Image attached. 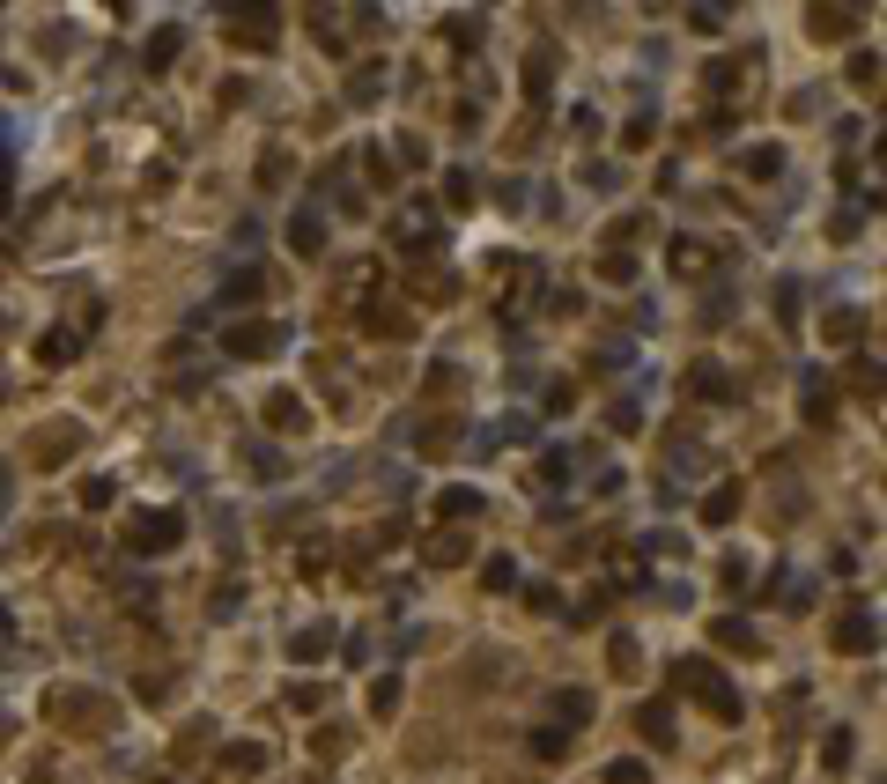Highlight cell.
Instances as JSON below:
<instances>
[{"label": "cell", "instance_id": "obj_1", "mask_svg": "<svg viewBox=\"0 0 887 784\" xmlns=\"http://www.w3.org/2000/svg\"><path fill=\"white\" fill-rule=\"evenodd\" d=\"M673 681H681L688 696H695V703H703V711H710V718H725V725L740 718V696H732V688H725V674H717L710 659H681V666H673Z\"/></svg>", "mask_w": 887, "mask_h": 784}, {"label": "cell", "instance_id": "obj_2", "mask_svg": "<svg viewBox=\"0 0 887 784\" xmlns=\"http://www.w3.org/2000/svg\"><path fill=\"white\" fill-rule=\"evenodd\" d=\"M289 348V326H274V319H237L230 333H222V356L230 363H267Z\"/></svg>", "mask_w": 887, "mask_h": 784}, {"label": "cell", "instance_id": "obj_3", "mask_svg": "<svg viewBox=\"0 0 887 784\" xmlns=\"http://www.w3.org/2000/svg\"><path fill=\"white\" fill-rule=\"evenodd\" d=\"M185 540V511H141L134 526H126V548L134 555H171Z\"/></svg>", "mask_w": 887, "mask_h": 784}, {"label": "cell", "instance_id": "obj_4", "mask_svg": "<svg viewBox=\"0 0 887 784\" xmlns=\"http://www.w3.org/2000/svg\"><path fill=\"white\" fill-rule=\"evenodd\" d=\"M222 30H230L244 52H267L274 30H281V15H274V8H222Z\"/></svg>", "mask_w": 887, "mask_h": 784}, {"label": "cell", "instance_id": "obj_5", "mask_svg": "<svg viewBox=\"0 0 887 784\" xmlns=\"http://www.w3.org/2000/svg\"><path fill=\"white\" fill-rule=\"evenodd\" d=\"M267 282H274L267 267H230V274H222V289H215V304H222V311H244V304H259V296H267Z\"/></svg>", "mask_w": 887, "mask_h": 784}, {"label": "cell", "instance_id": "obj_6", "mask_svg": "<svg viewBox=\"0 0 887 784\" xmlns=\"http://www.w3.org/2000/svg\"><path fill=\"white\" fill-rule=\"evenodd\" d=\"M799 407H806L814 429L836 422V385H828V370H799Z\"/></svg>", "mask_w": 887, "mask_h": 784}, {"label": "cell", "instance_id": "obj_7", "mask_svg": "<svg viewBox=\"0 0 887 784\" xmlns=\"http://www.w3.org/2000/svg\"><path fill=\"white\" fill-rule=\"evenodd\" d=\"M873 644H880V614L873 607L836 614V651H873Z\"/></svg>", "mask_w": 887, "mask_h": 784}, {"label": "cell", "instance_id": "obj_8", "mask_svg": "<svg viewBox=\"0 0 887 784\" xmlns=\"http://www.w3.org/2000/svg\"><path fill=\"white\" fill-rule=\"evenodd\" d=\"M289 252L296 259H318V252H326V215H318V208H296L289 215Z\"/></svg>", "mask_w": 887, "mask_h": 784}, {"label": "cell", "instance_id": "obj_9", "mask_svg": "<svg viewBox=\"0 0 887 784\" xmlns=\"http://www.w3.org/2000/svg\"><path fill=\"white\" fill-rule=\"evenodd\" d=\"M333 644H341V629H333V622H311V629H296V637H289V659L296 666H318Z\"/></svg>", "mask_w": 887, "mask_h": 784}, {"label": "cell", "instance_id": "obj_10", "mask_svg": "<svg viewBox=\"0 0 887 784\" xmlns=\"http://www.w3.org/2000/svg\"><path fill=\"white\" fill-rule=\"evenodd\" d=\"M466 555H474V548H466L459 526H437V533L422 540V563H429V570H451V563H466Z\"/></svg>", "mask_w": 887, "mask_h": 784}, {"label": "cell", "instance_id": "obj_11", "mask_svg": "<svg viewBox=\"0 0 887 784\" xmlns=\"http://www.w3.org/2000/svg\"><path fill=\"white\" fill-rule=\"evenodd\" d=\"M547 711H555V733H577V725H592V696L584 688H555Z\"/></svg>", "mask_w": 887, "mask_h": 784}, {"label": "cell", "instance_id": "obj_12", "mask_svg": "<svg viewBox=\"0 0 887 784\" xmlns=\"http://www.w3.org/2000/svg\"><path fill=\"white\" fill-rule=\"evenodd\" d=\"M74 437H82V429H74V422H45V429H37V437H30V459H37V466H60Z\"/></svg>", "mask_w": 887, "mask_h": 784}, {"label": "cell", "instance_id": "obj_13", "mask_svg": "<svg viewBox=\"0 0 887 784\" xmlns=\"http://www.w3.org/2000/svg\"><path fill=\"white\" fill-rule=\"evenodd\" d=\"M178 52H185V30H178V23H156V30H148V52H141V67H148V74H163V67L178 60Z\"/></svg>", "mask_w": 887, "mask_h": 784}, {"label": "cell", "instance_id": "obj_14", "mask_svg": "<svg viewBox=\"0 0 887 784\" xmlns=\"http://www.w3.org/2000/svg\"><path fill=\"white\" fill-rule=\"evenodd\" d=\"M688 392H695V400H732V370L725 363H688Z\"/></svg>", "mask_w": 887, "mask_h": 784}, {"label": "cell", "instance_id": "obj_15", "mask_svg": "<svg viewBox=\"0 0 887 784\" xmlns=\"http://www.w3.org/2000/svg\"><path fill=\"white\" fill-rule=\"evenodd\" d=\"M710 267H717V252L703 245V237H673V274H688V282H703Z\"/></svg>", "mask_w": 887, "mask_h": 784}, {"label": "cell", "instance_id": "obj_16", "mask_svg": "<svg viewBox=\"0 0 887 784\" xmlns=\"http://www.w3.org/2000/svg\"><path fill=\"white\" fill-rule=\"evenodd\" d=\"M710 637H717V651H740V659H754V651H762V637H754L740 614H717V622H710Z\"/></svg>", "mask_w": 887, "mask_h": 784}, {"label": "cell", "instance_id": "obj_17", "mask_svg": "<svg viewBox=\"0 0 887 784\" xmlns=\"http://www.w3.org/2000/svg\"><path fill=\"white\" fill-rule=\"evenodd\" d=\"M392 245H400V252H429V245H437V222H429V215H400V222H392Z\"/></svg>", "mask_w": 887, "mask_h": 784}, {"label": "cell", "instance_id": "obj_18", "mask_svg": "<svg viewBox=\"0 0 887 784\" xmlns=\"http://www.w3.org/2000/svg\"><path fill=\"white\" fill-rule=\"evenodd\" d=\"M304 422H311V407L296 400V392H274V400H267V429H281V437H289V429H304Z\"/></svg>", "mask_w": 887, "mask_h": 784}, {"label": "cell", "instance_id": "obj_19", "mask_svg": "<svg viewBox=\"0 0 887 784\" xmlns=\"http://www.w3.org/2000/svg\"><path fill=\"white\" fill-rule=\"evenodd\" d=\"M267 762H274V748H259V740H237V748L222 755V770H230V777H259Z\"/></svg>", "mask_w": 887, "mask_h": 784}, {"label": "cell", "instance_id": "obj_20", "mask_svg": "<svg viewBox=\"0 0 887 784\" xmlns=\"http://www.w3.org/2000/svg\"><path fill=\"white\" fill-rule=\"evenodd\" d=\"M703 518L710 526H732V518H740V481H717V489L703 496Z\"/></svg>", "mask_w": 887, "mask_h": 784}, {"label": "cell", "instance_id": "obj_21", "mask_svg": "<svg viewBox=\"0 0 887 784\" xmlns=\"http://www.w3.org/2000/svg\"><path fill=\"white\" fill-rule=\"evenodd\" d=\"M547 89H555V52H533V60H525V97H533V104H547Z\"/></svg>", "mask_w": 887, "mask_h": 784}, {"label": "cell", "instance_id": "obj_22", "mask_svg": "<svg viewBox=\"0 0 887 784\" xmlns=\"http://www.w3.org/2000/svg\"><path fill=\"white\" fill-rule=\"evenodd\" d=\"M437 518H451V526L481 518V489H444V496H437Z\"/></svg>", "mask_w": 887, "mask_h": 784}, {"label": "cell", "instance_id": "obj_23", "mask_svg": "<svg viewBox=\"0 0 887 784\" xmlns=\"http://www.w3.org/2000/svg\"><path fill=\"white\" fill-rule=\"evenodd\" d=\"M740 171H747V178H777V171H784V148H777V141H754L747 156H740Z\"/></svg>", "mask_w": 887, "mask_h": 784}, {"label": "cell", "instance_id": "obj_24", "mask_svg": "<svg viewBox=\"0 0 887 784\" xmlns=\"http://www.w3.org/2000/svg\"><path fill=\"white\" fill-rule=\"evenodd\" d=\"M636 725H644L651 748H673V711H666V703H644V711H636Z\"/></svg>", "mask_w": 887, "mask_h": 784}, {"label": "cell", "instance_id": "obj_25", "mask_svg": "<svg viewBox=\"0 0 887 784\" xmlns=\"http://www.w3.org/2000/svg\"><path fill=\"white\" fill-rule=\"evenodd\" d=\"M37 356H45L52 370L74 363V356H82V333H67V326H60V333H45V341H37Z\"/></svg>", "mask_w": 887, "mask_h": 784}, {"label": "cell", "instance_id": "obj_26", "mask_svg": "<svg viewBox=\"0 0 887 784\" xmlns=\"http://www.w3.org/2000/svg\"><path fill=\"white\" fill-rule=\"evenodd\" d=\"M444 37H451V52H474L481 45V15H444Z\"/></svg>", "mask_w": 887, "mask_h": 784}, {"label": "cell", "instance_id": "obj_27", "mask_svg": "<svg viewBox=\"0 0 887 784\" xmlns=\"http://www.w3.org/2000/svg\"><path fill=\"white\" fill-rule=\"evenodd\" d=\"M400 711V674H377L370 681V718H392Z\"/></svg>", "mask_w": 887, "mask_h": 784}, {"label": "cell", "instance_id": "obj_28", "mask_svg": "<svg viewBox=\"0 0 887 784\" xmlns=\"http://www.w3.org/2000/svg\"><path fill=\"white\" fill-rule=\"evenodd\" d=\"M481 585L488 592H518V563H511V555H488V563H481Z\"/></svg>", "mask_w": 887, "mask_h": 784}, {"label": "cell", "instance_id": "obj_29", "mask_svg": "<svg viewBox=\"0 0 887 784\" xmlns=\"http://www.w3.org/2000/svg\"><path fill=\"white\" fill-rule=\"evenodd\" d=\"M377 82H385V67H377V60H363V67L348 74V104H370V97H377Z\"/></svg>", "mask_w": 887, "mask_h": 784}, {"label": "cell", "instance_id": "obj_30", "mask_svg": "<svg viewBox=\"0 0 887 784\" xmlns=\"http://www.w3.org/2000/svg\"><path fill=\"white\" fill-rule=\"evenodd\" d=\"M806 23H814L821 37H843V30H858V8H814Z\"/></svg>", "mask_w": 887, "mask_h": 784}, {"label": "cell", "instance_id": "obj_31", "mask_svg": "<svg viewBox=\"0 0 887 784\" xmlns=\"http://www.w3.org/2000/svg\"><path fill=\"white\" fill-rule=\"evenodd\" d=\"M474 193H481L474 171H444V200H451V208H474Z\"/></svg>", "mask_w": 887, "mask_h": 784}, {"label": "cell", "instance_id": "obj_32", "mask_svg": "<svg viewBox=\"0 0 887 784\" xmlns=\"http://www.w3.org/2000/svg\"><path fill=\"white\" fill-rule=\"evenodd\" d=\"M828 341H843V348L865 341V319H858V311H828Z\"/></svg>", "mask_w": 887, "mask_h": 784}, {"label": "cell", "instance_id": "obj_33", "mask_svg": "<svg viewBox=\"0 0 887 784\" xmlns=\"http://www.w3.org/2000/svg\"><path fill=\"white\" fill-rule=\"evenodd\" d=\"M341 748H348L341 725H318V733H311V755H318V762H341Z\"/></svg>", "mask_w": 887, "mask_h": 784}, {"label": "cell", "instance_id": "obj_34", "mask_svg": "<svg viewBox=\"0 0 887 784\" xmlns=\"http://www.w3.org/2000/svg\"><path fill=\"white\" fill-rule=\"evenodd\" d=\"M370 333H385V341H407V311H385V304H370Z\"/></svg>", "mask_w": 887, "mask_h": 784}, {"label": "cell", "instance_id": "obj_35", "mask_svg": "<svg viewBox=\"0 0 887 784\" xmlns=\"http://www.w3.org/2000/svg\"><path fill=\"white\" fill-rule=\"evenodd\" d=\"M607 429H614V437H629V429H644V407H636V400H614V407H607Z\"/></svg>", "mask_w": 887, "mask_h": 784}, {"label": "cell", "instance_id": "obj_36", "mask_svg": "<svg viewBox=\"0 0 887 784\" xmlns=\"http://www.w3.org/2000/svg\"><path fill=\"white\" fill-rule=\"evenodd\" d=\"M252 474L259 481H281V474H289V459H281L274 444H252Z\"/></svg>", "mask_w": 887, "mask_h": 784}, {"label": "cell", "instance_id": "obj_37", "mask_svg": "<svg viewBox=\"0 0 887 784\" xmlns=\"http://www.w3.org/2000/svg\"><path fill=\"white\" fill-rule=\"evenodd\" d=\"M851 392H858V400H880V363H873V356L851 363Z\"/></svg>", "mask_w": 887, "mask_h": 784}, {"label": "cell", "instance_id": "obj_38", "mask_svg": "<svg viewBox=\"0 0 887 784\" xmlns=\"http://www.w3.org/2000/svg\"><path fill=\"white\" fill-rule=\"evenodd\" d=\"M607 784H651V762L621 755V762H607Z\"/></svg>", "mask_w": 887, "mask_h": 784}, {"label": "cell", "instance_id": "obj_39", "mask_svg": "<svg viewBox=\"0 0 887 784\" xmlns=\"http://www.w3.org/2000/svg\"><path fill=\"white\" fill-rule=\"evenodd\" d=\"M777 607H814V585L806 577H777Z\"/></svg>", "mask_w": 887, "mask_h": 784}, {"label": "cell", "instance_id": "obj_40", "mask_svg": "<svg viewBox=\"0 0 887 784\" xmlns=\"http://www.w3.org/2000/svg\"><path fill=\"white\" fill-rule=\"evenodd\" d=\"M451 437H459V422H451V415H444V422H429V429H422V452H429V459H444V444H451Z\"/></svg>", "mask_w": 887, "mask_h": 784}, {"label": "cell", "instance_id": "obj_41", "mask_svg": "<svg viewBox=\"0 0 887 784\" xmlns=\"http://www.w3.org/2000/svg\"><path fill=\"white\" fill-rule=\"evenodd\" d=\"M607 659H614V674H636V666H644V651H636V637H614Z\"/></svg>", "mask_w": 887, "mask_h": 784}, {"label": "cell", "instance_id": "obj_42", "mask_svg": "<svg viewBox=\"0 0 887 784\" xmlns=\"http://www.w3.org/2000/svg\"><path fill=\"white\" fill-rule=\"evenodd\" d=\"M533 755H540V762L570 755V733H555V725H540V733H533Z\"/></svg>", "mask_w": 887, "mask_h": 784}, {"label": "cell", "instance_id": "obj_43", "mask_svg": "<svg viewBox=\"0 0 887 784\" xmlns=\"http://www.w3.org/2000/svg\"><path fill=\"white\" fill-rule=\"evenodd\" d=\"M111 496H119V481H111V474H97V481H82V511H104Z\"/></svg>", "mask_w": 887, "mask_h": 784}, {"label": "cell", "instance_id": "obj_44", "mask_svg": "<svg viewBox=\"0 0 887 784\" xmlns=\"http://www.w3.org/2000/svg\"><path fill=\"white\" fill-rule=\"evenodd\" d=\"M821 762H828V770H843V762H851V725H836V733H828V748H821Z\"/></svg>", "mask_w": 887, "mask_h": 784}, {"label": "cell", "instance_id": "obj_45", "mask_svg": "<svg viewBox=\"0 0 887 784\" xmlns=\"http://www.w3.org/2000/svg\"><path fill=\"white\" fill-rule=\"evenodd\" d=\"M599 274H607L614 289H629V282H636V259H629V252H621V259L607 252V259H599Z\"/></svg>", "mask_w": 887, "mask_h": 784}, {"label": "cell", "instance_id": "obj_46", "mask_svg": "<svg viewBox=\"0 0 887 784\" xmlns=\"http://www.w3.org/2000/svg\"><path fill=\"white\" fill-rule=\"evenodd\" d=\"M281 185H289V156H267L259 163V193H281Z\"/></svg>", "mask_w": 887, "mask_h": 784}, {"label": "cell", "instance_id": "obj_47", "mask_svg": "<svg viewBox=\"0 0 887 784\" xmlns=\"http://www.w3.org/2000/svg\"><path fill=\"white\" fill-rule=\"evenodd\" d=\"M570 407H577V385L555 378V385H547V415H570Z\"/></svg>", "mask_w": 887, "mask_h": 784}, {"label": "cell", "instance_id": "obj_48", "mask_svg": "<svg viewBox=\"0 0 887 784\" xmlns=\"http://www.w3.org/2000/svg\"><path fill=\"white\" fill-rule=\"evenodd\" d=\"M540 474H547V481H570V474H577V459H570V444H562V452H547V459H540Z\"/></svg>", "mask_w": 887, "mask_h": 784}, {"label": "cell", "instance_id": "obj_49", "mask_svg": "<svg viewBox=\"0 0 887 784\" xmlns=\"http://www.w3.org/2000/svg\"><path fill=\"white\" fill-rule=\"evenodd\" d=\"M651 134H658V119H651V111H636V119H629V126H621V141H629V148H644Z\"/></svg>", "mask_w": 887, "mask_h": 784}, {"label": "cell", "instance_id": "obj_50", "mask_svg": "<svg viewBox=\"0 0 887 784\" xmlns=\"http://www.w3.org/2000/svg\"><path fill=\"white\" fill-rule=\"evenodd\" d=\"M422 296H444V304H451V296H459V274H437V267H429L422 274Z\"/></svg>", "mask_w": 887, "mask_h": 784}, {"label": "cell", "instance_id": "obj_51", "mask_svg": "<svg viewBox=\"0 0 887 784\" xmlns=\"http://www.w3.org/2000/svg\"><path fill=\"white\" fill-rule=\"evenodd\" d=\"M851 82H858V89L880 82V52H858V60H851Z\"/></svg>", "mask_w": 887, "mask_h": 784}, {"label": "cell", "instance_id": "obj_52", "mask_svg": "<svg viewBox=\"0 0 887 784\" xmlns=\"http://www.w3.org/2000/svg\"><path fill=\"white\" fill-rule=\"evenodd\" d=\"M466 378H459V363H437V370H429V392H437V400H444V392H459Z\"/></svg>", "mask_w": 887, "mask_h": 784}, {"label": "cell", "instance_id": "obj_53", "mask_svg": "<svg viewBox=\"0 0 887 784\" xmlns=\"http://www.w3.org/2000/svg\"><path fill=\"white\" fill-rule=\"evenodd\" d=\"M237 607H244V585H222V592H215V600H207V614H222V622H230V614H237Z\"/></svg>", "mask_w": 887, "mask_h": 784}, {"label": "cell", "instance_id": "obj_54", "mask_svg": "<svg viewBox=\"0 0 887 784\" xmlns=\"http://www.w3.org/2000/svg\"><path fill=\"white\" fill-rule=\"evenodd\" d=\"M318 696H326L318 681H296V688H289V711H318Z\"/></svg>", "mask_w": 887, "mask_h": 784}, {"label": "cell", "instance_id": "obj_55", "mask_svg": "<svg viewBox=\"0 0 887 784\" xmlns=\"http://www.w3.org/2000/svg\"><path fill=\"white\" fill-rule=\"evenodd\" d=\"M688 23L703 30V37H717V30H725V8H688Z\"/></svg>", "mask_w": 887, "mask_h": 784}, {"label": "cell", "instance_id": "obj_56", "mask_svg": "<svg viewBox=\"0 0 887 784\" xmlns=\"http://www.w3.org/2000/svg\"><path fill=\"white\" fill-rule=\"evenodd\" d=\"M703 82H710V89H732V82H740V67H732V60H710Z\"/></svg>", "mask_w": 887, "mask_h": 784}, {"label": "cell", "instance_id": "obj_57", "mask_svg": "<svg viewBox=\"0 0 887 784\" xmlns=\"http://www.w3.org/2000/svg\"><path fill=\"white\" fill-rule=\"evenodd\" d=\"M777 319H784V326L799 319V282H784V289H777Z\"/></svg>", "mask_w": 887, "mask_h": 784}, {"label": "cell", "instance_id": "obj_58", "mask_svg": "<svg viewBox=\"0 0 887 784\" xmlns=\"http://www.w3.org/2000/svg\"><path fill=\"white\" fill-rule=\"evenodd\" d=\"M0 215H8V178H0Z\"/></svg>", "mask_w": 887, "mask_h": 784}, {"label": "cell", "instance_id": "obj_59", "mask_svg": "<svg viewBox=\"0 0 887 784\" xmlns=\"http://www.w3.org/2000/svg\"><path fill=\"white\" fill-rule=\"evenodd\" d=\"M0 740H8V718H0Z\"/></svg>", "mask_w": 887, "mask_h": 784}, {"label": "cell", "instance_id": "obj_60", "mask_svg": "<svg viewBox=\"0 0 887 784\" xmlns=\"http://www.w3.org/2000/svg\"><path fill=\"white\" fill-rule=\"evenodd\" d=\"M311 784H318V777H311Z\"/></svg>", "mask_w": 887, "mask_h": 784}]
</instances>
